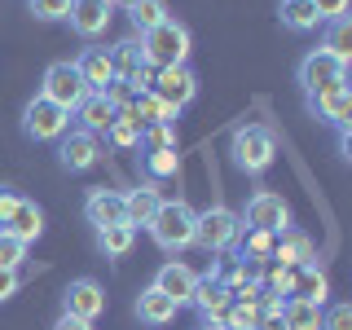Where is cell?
<instances>
[{
	"label": "cell",
	"instance_id": "83f0119b",
	"mask_svg": "<svg viewBox=\"0 0 352 330\" xmlns=\"http://www.w3.org/2000/svg\"><path fill=\"white\" fill-rule=\"evenodd\" d=\"M106 146H115V150H141V124L132 119V106L128 110H115V124L106 128Z\"/></svg>",
	"mask_w": 352,
	"mask_h": 330
},
{
	"label": "cell",
	"instance_id": "7bdbcfd3",
	"mask_svg": "<svg viewBox=\"0 0 352 330\" xmlns=\"http://www.w3.org/2000/svg\"><path fill=\"white\" fill-rule=\"evenodd\" d=\"M137 0H110V9H132Z\"/></svg>",
	"mask_w": 352,
	"mask_h": 330
},
{
	"label": "cell",
	"instance_id": "8d00e7d4",
	"mask_svg": "<svg viewBox=\"0 0 352 330\" xmlns=\"http://www.w3.org/2000/svg\"><path fill=\"white\" fill-rule=\"evenodd\" d=\"M348 5H352V0H313V9H317V22L344 18V14H348Z\"/></svg>",
	"mask_w": 352,
	"mask_h": 330
},
{
	"label": "cell",
	"instance_id": "ab89813d",
	"mask_svg": "<svg viewBox=\"0 0 352 330\" xmlns=\"http://www.w3.org/2000/svg\"><path fill=\"white\" fill-rule=\"evenodd\" d=\"M53 330H97V326L84 322V317H66V313H62L58 322H53Z\"/></svg>",
	"mask_w": 352,
	"mask_h": 330
},
{
	"label": "cell",
	"instance_id": "836d02e7",
	"mask_svg": "<svg viewBox=\"0 0 352 330\" xmlns=\"http://www.w3.org/2000/svg\"><path fill=\"white\" fill-rule=\"evenodd\" d=\"M31 18L36 22H66V14H71V0H27Z\"/></svg>",
	"mask_w": 352,
	"mask_h": 330
},
{
	"label": "cell",
	"instance_id": "d6a6232c",
	"mask_svg": "<svg viewBox=\"0 0 352 330\" xmlns=\"http://www.w3.org/2000/svg\"><path fill=\"white\" fill-rule=\"evenodd\" d=\"M141 150H181V132H176V124L141 128Z\"/></svg>",
	"mask_w": 352,
	"mask_h": 330
},
{
	"label": "cell",
	"instance_id": "9c48e42d",
	"mask_svg": "<svg viewBox=\"0 0 352 330\" xmlns=\"http://www.w3.org/2000/svg\"><path fill=\"white\" fill-rule=\"evenodd\" d=\"M304 110L317 119V124H326V128H348L352 124V88H348V80L344 84H330V88H322V93H308L304 97Z\"/></svg>",
	"mask_w": 352,
	"mask_h": 330
},
{
	"label": "cell",
	"instance_id": "7a4b0ae2",
	"mask_svg": "<svg viewBox=\"0 0 352 330\" xmlns=\"http://www.w3.org/2000/svg\"><path fill=\"white\" fill-rule=\"evenodd\" d=\"M194 207L185 203V198H163V207L154 212L150 220V238L159 251H168V256H181L185 247H194Z\"/></svg>",
	"mask_w": 352,
	"mask_h": 330
},
{
	"label": "cell",
	"instance_id": "d590c367",
	"mask_svg": "<svg viewBox=\"0 0 352 330\" xmlns=\"http://www.w3.org/2000/svg\"><path fill=\"white\" fill-rule=\"evenodd\" d=\"M322 330H352V304L322 308Z\"/></svg>",
	"mask_w": 352,
	"mask_h": 330
},
{
	"label": "cell",
	"instance_id": "cb8c5ba5",
	"mask_svg": "<svg viewBox=\"0 0 352 330\" xmlns=\"http://www.w3.org/2000/svg\"><path fill=\"white\" fill-rule=\"evenodd\" d=\"M132 313H137L146 326H168V322H176V313H181V308H176V304H172L163 291L146 286V291L137 295V304H132Z\"/></svg>",
	"mask_w": 352,
	"mask_h": 330
},
{
	"label": "cell",
	"instance_id": "b9f144b4",
	"mask_svg": "<svg viewBox=\"0 0 352 330\" xmlns=\"http://www.w3.org/2000/svg\"><path fill=\"white\" fill-rule=\"evenodd\" d=\"M251 330H286V326H282V317H260Z\"/></svg>",
	"mask_w": 352,
	"mask_h": 330
},
{
	"label": "cell",
	"instance_id": "d6986e66",
	"mask_svg": "<svg viewBox=\"0 0 352 330\" xmlns=\"http://www.w3.org/2000/svg\"><path fill=\"white\" fill-rule=\"evenodd\" d=\"M330 295V278L322 264H300V269H291V291H286V300H308V304H326Z\"/></svg>",
	"mask_w": 352,
	"mask_h": 330
},
{
	"label": "cell",
	"instance_id": "ffe728a7",
	"mask_svg": "<svg viewBox=\"0 0 352 330\" xmlns=\"http://www.w3.org/2000/svg\"><path fill=\"white\" fill-rule=\"evenodd\" d=\"M159 207H163L159 181H141L137 190H128V194H124V220H128L132 229H137V225H150Z\"/></svg>",
	"mask_w": 352,
	"mask_h": 330
},
{
	"label": "cell",
	"instance_id": "74e56055",
	"mask_svg": "<svg viewBox=\"0 0 352 330\" xmlns=\"http://www.w3.org/2000/svg\"><path fill=\"white\" fill-rule=\"evenodd\" d=\"M22 291V269H0V304Z\"/></svg>",
	"mask_w": 352,
	"mask_h": 330
},
{
	"label": "cell",
	"instance_id": "5bb4252c",
	"mask_svg": "<svg viewBox=\"0 0 352 330\" xmlns=\"http://www.w3.org/2000/svg\"><path fill=\"white\" fill-rule=\"evenodd\" d=\"M150 286H154V291H163L176 308H190L194 291H198V273L185 260H163L159 269H154V282Z\"/></svg>",
	"mask_w": 352,
	"mask_h": 330
},
{
	"label": "cell",
	"instance_id": "277c9868",
	"mask_svg": "<svg viewBox=\"0 0 352 330\" xmlns=\"http://www.w3.org/2000/svg\"><path fill=\"white\" fill-rule=\"evenodd\" d=\"M141 40V53H146V66L150 71H159V66H185V58H190V27L185 22H159L154 31H146V36H137Z\"/></svg>",
	"mask_w": 352,
	"mask_h": 330
},
{
	"label": "cell",
	"instance_id": "6da1fadb",
	"mask_svg": "<svg viewBox=\"0 0 352 330\" xmlns=\"http://www.w3.org/2000/svg\"><path fill=\"white\" fill-rule=\"evenodd\" d=\"M229 159L242 176H264L278 159V137H273L264 124H242L229 137Z\"/></svg>",
	"mask_w": 352,
	"mask_h": 330
},
{
	"label": "cell",
	"instance_id": "f35d334b",
	"mask_svg": "<svg viewBox=\"0 0 352 330\" xmlns=\"http://www.w3.org/2000/svg\"><path fill=\"white\" fill-rule=\"evenodd\" d=\"M18 190H14V185H0V225H5V220L9 216H14V207H18Z\"/></svg>",
	"mask_w": 352,
	"mask_h": 330
},
{
	"label": "cell",
	"instance_id": "5b68a950",
	"mask_svg": "<svg viewBox=\"0 0 352 330\" xmlns=\"http://www.w3.org/2000/svg\"><path fill=\"white\" fill-rule=\"evenodd\" d=\"M146 93H154L163 106H172L176 115H181L185 106L198 102V75L190 71V66H159V71H150Z\"/></svg>",
	"mask_w": 352,
	"mask_h": 330
},
{
	"label": "cell",
	"instance_id": "ac0fdd59",
	"mask_svg": "<svg viewBox=\"0 0 352 330\" xmlns=\"http://www.w3.org/2000/svg\"><path fill=\"white\" fill-rule=\"evenodd\" d=\"M84 220L93 229L124 225V194H119V190H88V198H84Z\"/></svg>",
	"mask_w": 352,
	"mask_h": 330
},
{
	"label": "cell",
	"instance_id": "4316f807",
	"mask_svg": "<svg viewBox=\"0 0 352 330\" xmlns=\"http://www.w3.org/2000/svg\"><path fill=\"white\" fill-rule=\"evenodd\" d=\"M132 119H137L141 128H154V124H176L181 115H176L172 106H163L154 93H137L132 97Z\"/></svg>",
	"mask_w": 352,
	"mask_h": 330
},
{
	"label": "cell",
	"instance_id": "44dd1931",
	"mask_svg": "<svg viewBox=\"0 0 352 330\" xmlns=\"http://www.w3.org/2000/svg\"><path fill=\"white\" fill-rule=\"evenodd\" d=\"M5 229L9 238H18V242H40V234H44V212H40V203H31V198H18V207H14V216L5 220Z\"/></svg>",
	"mask_w": 352,
	"mask_h": 330
},
{
	"label": "cell",
	"instance_id": "e0dca14e",
	"mask_svg": "<svg viewBox=\"0 0 352 330\" xmlns=\"http://www.w3.org/2000/svg\"><path fill=\"white\" fill-rule=\"evenodd\" d=\"M75 71H80V80L88 93H106L110 84H115V66H110V49H97V44H88V49L75 58Z\"/></svg>",
	"mask_w": 352,
	"mask_h": 330
},
{
	"label": "cell",
	"instance_id": "f1b7e54d",
	"mask_svg": "<svg viewBox=\"0 0 352 330\" xmlns=\"http://www.w3.org/2000/svg\"><path fill=\"white\" fill-rule=\"evenodd\" d=\"M282 326H286V330H322V304L286 300V304H282Z\"/></svg>",
	"mask_w": 352,
	"mask_h": 330
},
{
	"label": "cell",
	"instance_id": "1f68e13d",
	"mask_svg": "<svg viewBox=\"0 0 352 330\" xmlns=\"http://www.w3.org/2000/svg\"><path fill=\"white\" fill-rule=\"evenodd\" d=\"M128 18H132V27H137V36H146L159 22H168V0H137V5L128 9Z\"/></svg>",
	"mask_w": 352,
	"mask_h": 330
},
{
	"label": "cell",
	"instance_id": "f546056e",
	"mask_svg": "<svg viewBox=\"0 0 352 330\" xmlns=\"http://www.w3.org/2000/svg\"><path fill=\"white\" fill-rule=\"evenodd\" d=\"M326 53H335L339 62H352V14L344 18H330L326 22V40H322Z\"/></svg>",
	"mask_w": 352,
	"mask_h": 330
},
{
	"label": "cell",
	"instance_id": "7c38bea8",
	"mask_svg": "<svg viewBox=\"0 0 352 330\" xmlns=\"http://www.w3.org/2000/svg\"><path fill=\"white\" fill-rule=\"evenodd\" d=\"M110 66H115V84H128L132 93H146L150 84V66H146V53H141V40L128 36L110 49Z\"/></svg>",
	"mask_w": 352,
	"mask_h": 330
},
{
	"label": "cell",
	"instance_id": "e575fe53",
	"mask_svg": "<svg viewBox=\"0 0 352 330\" xmlns=\"http://www.w3.org/2000/svg\"><path fill=\"white\" fill-rule=\"evenodd\" d=\"M22 264H27V242L9 238L0 229V269H22Z\"/></svg>",
	"mask_w": 352,
	"mask_h": 330
},
{
	"label": "cell",
	"instance_id": "8992f818",
	"mask_svg": "<svg viewBox=\"0 0 352 330\" xmlns=\"http://www.w3.org/2000/svg\"><path fill=\"white\" fill-rule=\"evenodd\" d=\"M66 128H71V115H66L62 106H53L49 97L36 93L22 106V137L27 141H62Z\"/></svg>",
	"mask_w": 352,
	"mask_h": 330
},
{
	"label": "cell",
	"instance_id": "9a60e30c",
	"mask_svg": "<svg viewBox=\"0 0 352 330\" xmlns=\"http://www.w3.org/2000/svg\"><path fill=\"white\" fill-rule=\"evenodd\" d=\"M110 18H115L110 0H71V14H66V22H71V31H75L80 40H97V36H106Z\"/></svg>",
	"mask_w": 352,
	"mask_h": 330
},
{
	"label": "cell",
	"instance_id": "3957f363",
	"mask_svg": "<svg viewBox=\"0 0 352 330\" xmlns=\"http://www.w3.org/2000/svg\"><path fill=\"white\" fill-rule=\"evenodd\" d=\"M238 234H242V220H238L234 207H225V203H212L207 212L194 216V247H203L207 256H229Z\"/></svg>",
	"mask_w": 352,
	"mask_h": 330
},
{
	"label": "cell",
	"instance_id": "d4e9b609",
	"mask_svg": "<svg viewBox=\"0 0 352 330\" xmlns=\"http://www.w3.org/2000/svg\"><path fill=\"white\" fill-rule=\"evenodd\" d=\"M132 247H137V229L128 225H106V229H97V251H102L106 260H124L132 256Z\"/></svg>",
	"mask_w": 352,
	"mask_h": 330
},
{
	"label": "cell",
	"instance_id": "60d3db41",
	"mask_svg": "<svg viewBox=\"0 0 352 330\" xmlns=\"http://www.w3.org/2000/svg\"><path fill=\"white\" fill-rule=\"evenodd\" d=\"M335 137H339V159H352V132H348V128H339Z\"/></svg>",
	"mask_w": 352,
	"mask_h": 330
},
{
	"label": "cell",
	"instance_id": "52a82bcc",
	"mask_svg": "<svg viewBox=\"0 0 352 330\" xmlns=\"http://www.w3.org/2000/svg\"><path fill=\"white\" fill-rule=\"evenodd\" d=\"M40 97H49L53 106H62L66 115H75L80 102L88 97L80 71H75V62H53L49 71H44V80H40Z\"/></svg>",
	"mask_w": 352,
	"mask_h": 330
},
{
	"label": "cell",
	"instance_id": "7402d4cb",
	"mask_svg": "<svg viewBox=\"0 0 352 330\" xmlns=\"http://www.w3.org/2000/svg\"><path fill=\"white\" fill-rule=\"evenodd\" d=\"M75 124H80L84 132H93L97 141L106 137V128L115 124V106L106 102V93H88L84 102H80V110H75Z\"/></svg>",
	"mask_w": 352,
	"mask_h": 330
},
{
	"label": "cell",
	"instance_id": "ba28073f",
	"mask_svg": "<svg viewBox=\"0 0 352 330\" xmlns=\"http://www.w3.org/2000/svg\"><path fill=\"white\" fill-rule=\"evenodd\" d=\"M348 66L352 62H339L335 53L313 49V53H304V58H300V66H295V80H300L304 97H308V93H322V88H330V84H344L348 80Z\"/></svg>",
	"mask_w": 352,
	"mask_h": 330
},
{
	"label": "cell",
	"instance_id": "4dcf8cb0",
	"mask_svg": "<svg viewBox=\"0 0 352 330\" xmlns=\"http://www.w3.org/2000/svg\"><path fill=\"white\" fill-rule=\"evenodd\" d=\"M141 168H146L150 181L181 176V150H141Z\"/></svg>",
	"mask_w": 352,
	"mask_h": 330
},
{
	"label": "cell",
	"instance_id": "8fae6325",
	"mask_svg": "<svg viewBox=\"0 0 352 330\" xmlns=\"http://www.w3.org/2000/svg\"><path fill=\"white\" fill-rule=\"evenodd\" d=\"M62 313L66 317H84V322H97L106 313V286L93 278H71L62 286Z\"/></svg>",
	"mask_w": 352,
	"mask_h": 330
},
{
	"label": "cell",
	"instance_id": "603a6c76",
	"mask_svg": "<svg viewBox=\"0 0 352 330\" xmlns=\"http://www.w3.org/2000/svg\"><path fill=\"white\" fill-rule=\"evenodd\" d=\"M234 304V295L225 291V286H216V282H207V278H198V291H194V300H190V308L203 322H220L225 317V308Z\"/></svg>",
	"mask_w": 352,
	"mask_h": 330
},
{
	"label": "cell",
	"instance_id": "2e32d148",
	"mask_svg": "<svg viewBox=\"0 0 352 330\" xmlns=\"http://www.w3.org/2000/svg\"><path fill=\"white\" fill-rule=\"evenodd\" d=\"M273 260H278V269H300V264H317V247L313 238L304 234V229H282L278 242H273Z\"/></svg>",
	"mask_w": 352,
	"mask_h": 330
},
{
	"label": "cell",
	"instance_id": "30bf717a",
	"mask_svg": "<svg viewBox=\"0 0 352 330\" xmlns=\"http://www.w3.org/2000/svg\"><path fill=\"white\" fill-rule=\"evenodd\" d=\"M242 225L247 229H269V234H282V229H291V207H286L282 194L273 190H256L247 198V207H242Z\"/></svg>",
	"mask_w": 352,
	"mask_h": 330
},
{
	"label": "cell",
	"instance_id": "484cf974",
	"mask_svg": "<svg viewBox=\"0 0 352 330\" xmlns=\"http://www.w3.org/2000/svg\"><path fill=\"white\" fill-rule=\"evenodd\" d=\"M278 18H282V27H286V31H295V36H308V31L322 27V22H317L313 0H282Z\"/></svg>",
	"mask_w": 352,
	"mask_h": 330
},
{
	"label": "cell",
	"instance_id": "ee69618b",
	"mask_svg": "<svg viewBox=\"0 0 352 330\" xmlns=\"http://www.w3.org/2000/svg\"><path fill=\"white\" fill-rule=\"evenodd\" d=\"M198 330H225V326H220V322H203V326H198Z\"/></svg>",
	"mask_w": 352,
	"mask_h": 330
},
{
	"label": "cell",
	"instance_id": "4fadbf2b",
	"mask_svg": "<svg viewBox=\"0 0 352 330\" xmlns=\"http://www.w3.org/2000/svg\"><path fill=\"white\" fill-rule=\"evenodd\" d=\"M58 163L62 172H88L102 163V141L84 128H66V137L58 141Z\"/></svg>",
	"mask_w": 352,
	"mask_h": 330
}]
</instances>
